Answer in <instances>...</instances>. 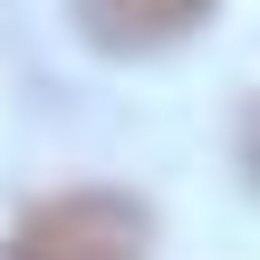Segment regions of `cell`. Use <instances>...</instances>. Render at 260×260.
Instances as JSON below:
<instances>
[{
  "label": "cell",
  "instance_id": "1",
  "mask_svg": "<svg viewBox=\"0 0 260 260\" xmlns=\"http://www.w3.org/2000/svg\"><path fill=\"white\" fill-rule=\"evenodd\" d=\"M145 251H154V212L135 193H106V183L29 203L19 232L0 241V260H145Z\"/></svg>",
  "mask_w": 260,
  "mask_h": 260
},
{
  "label": "cell",
  "instance_id": "2",
  "mask_svg": "<svg viewBox=\"0 0 260 260\" xmlns=\"http://www.w3.org/2000/svg\"><path fill=\"white\" fill-rule=\"evenodd\" d=\"M68 10H77V39L106 58H154L212 19V0H68Z\"/></svg>",
  "mask_w": 260,
  "mask_h": 260
},
{
  "label": "cell",
  "instance_id": "3",
  "mask_svg": "<svg viewBox=\"0 0 260 260\" xmlns=\"http://www.w3.org/2000/svg\"><path fill=\"white\" fill-rule=\"evenodd\" d=\"M241 164H251V183H260V106L241 116Z\"/></svg>",
  "mask_w": 260,
  "mask_h": 260
}]
</instances>
